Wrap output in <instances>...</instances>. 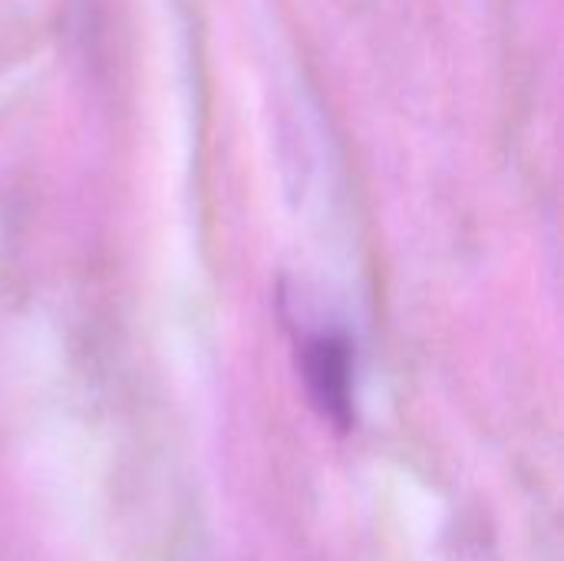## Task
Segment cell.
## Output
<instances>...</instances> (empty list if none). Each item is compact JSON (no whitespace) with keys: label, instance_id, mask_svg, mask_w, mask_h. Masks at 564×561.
<instances>
[{"label":"cell","instance_id":"cell-1","mask_svg":"<svg viewBox=\"0 0 564 561\" xmlns=\"http://www.w3.org/2000/svg\"><path fill=\"white\" fill-rule=\"evenodd\" d=\"M301 367L307 380V393L317 410L347 430L354 423V354L347 337L340 334H314L304 341Z\"/></svg>","mask_w":564,"mask_h":561}]
</instances>
